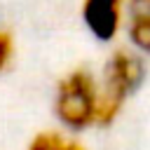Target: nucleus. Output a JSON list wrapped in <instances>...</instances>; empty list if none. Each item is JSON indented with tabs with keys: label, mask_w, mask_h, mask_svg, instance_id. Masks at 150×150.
<instances>
[{
	"label": "nucleus",
	"mask_w": 150,
	"mask_h": 150,
	"mask_svg": "<svg viewBox=\"0 0 150 150\" xmlns=\"http://www.w3.org/2000/svg\"><path fill=\"white\" fill-rule=\"evenodd\" d=\"M134 0H82L80 16L87 33L103 45H112L122 38L124 21Z\"/></svg>",
	"instance_id": "obj_3"
},
{
	"label": "nucleus",
	"mask_w": 150,
	"mask_h": 150,
	"mask_svg": "<svg viewBox=\"0 0 150 150\" xmlns=\"http://www.w3.org/2000/svg\"><path fill=\"white\" fill-rule=\"evenodd\" d=\"M145 70H148L145 59L136 54L131 47L117 45L108 52L98 70V84H101L98 129H108L122 117L129 98L141 89Z\"/></svg>",
	"instance_id": "obj_2"
},
{
	"label": "nucleus",
	"mask_w": 150,
	"mask_h": 150,
	"mask_svg": "<svg viewBox=\"0 0 150 150\" xmlns=\"http://www.w3.org/2000/svg\"><path fill=\"white\" fill-rule=\"evenodd\" d=\"M98 73L87 66H75L66 70L54 84L52 117L61 131L80 136L84 131L98 129Z\"/></svg>",
	"instance_id": "obj_1"
},
{
	"label": "nucleus",
	"mask_w": 150,
	"mask_h": 150,
	"mask_svg": "<svg viewBox=\"0 0 150 150\" xmlns=\"http://www.w3.org/2000/svg\"><path fill=\"white\" fill-rule=\"evenodd\" d=\"M134 5H141V7H150V0H134Z\"/></svg>",
	"instance_id": "obj_7"
},
{
	"label": "nucleus",
	"mask_w": 150,
	"mask_h": 150,
	"mask_svg": "<svg viewBox=\"0 0 150 150\" xmlns=\"http://www.w3.org/2000/svg\"><path fill=\"white\" fill-rule=\"evenodd\" d=\"M122 38L127 40V47H131L143 59H150V7L134 5L129 9Z\"/></svg>",
	"instance_id": "obj_4"
},
{
	"label": "nucleus",
	"mask_w": 150,
	"mask_h": 150,
	"mask_svg": "<svg viewBox=\"0 0 150 150\" xmlns=\"http://www.w3.org/2000/svg\"><path fill=\"white\" fill-rule=\"evenodd\" d=\"M14 54H16V40H14V33L5 26H0V75H5L14 61Z\"/></svg>",
	"instance_id": "obj_6"
},
{
	"label": "nucleus",
	"mask_w": 150,
	"mask_h": 150,
	"mask_svg": "<svg viewBox=\"0 0 150 150\" xmlns=\"http://www.w3.org/2000/svg\"><path fill=\"white\" fill-rule=\"evenodd\" d=\"M26 150H89V145L80 136L61 131L56 127V129H42V131H38L28 141Z\"/></svg>",
	"instance_id": "obj_5"
}]
</instances>
